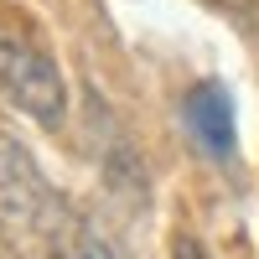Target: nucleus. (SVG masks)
<instances>
[{
  "label": "nucleus",
  "mask_w": 259,
  "mask_h": 259,
  "mask_svg": "<svg viewBox=\"0 0 259 259\" xmlns=\"http://www.w3.org/2000/svg\"><path fill=\"white\" fill-rule=\"evenodd\" d=\"M41 254L47 259H124V249L83 212H62L57 228L47 233V244H41Z\"/></svg>",
  "instance_id": "4"
},
{
  "label": "nucleus",
  "mask_w": 259,
  "mask_h": 259,
  "mask_svg": "<svg viewBox=\"0 0 259 259\" xmlns=\"http://www.w3.org/2000/svg\"><path fill=\"white\" fill-rule=\"evenodd\" d=\"M0 99L41 130H57L68 119L62 68H57L41 26L21 11H0Z\"/></svg>",
  "instance_id": "1"
},
{
  "label": "nucleus",
  "mask_w": 259,
  "mask_h": 259,
  "mask_svg": "<svg viewBox=\"0 0 259 259\" xmlns=\"http://www.w3.org/2000/svg\"><path fill=\"white\" fill-rule=\"evenodd\" d=\"M182 119L192 130V140H197L212 161H228L233 156V145H239V119H233V94L223 89L218 78H202V83L187 89Z\"/></svg>",
  "instance_id": "3"
},
{
  "label": "nucleus",
  "mask_w": 259,
  "mask_h": 259,
  "mask_svg": "<svg viewBox=\"0 0 259 259\" xmlns=\"http://www.w3.org/2000/svg\"><path fill=\"white\" fill-rule=\"evenodd\" d=\"M62 197L52 192V182L41 177V166L16 135L0 130V233L16 244H47V233L62 218Z\"/></svg>",
  "instance_id": "2"
},
{
  "label": "nucleus",
  "mask_w": 259,
  "mask_h": 259,
  "mask_svg": "<svg viewBox=\"0 0 259 259\" xmlns=\"http://www.w3.org/2000/svg\"><path fill=\"white\" fill-rule=\"evenodd\" d=\"M171 259H212V249L197 233H177V239H171Z\"/></svg>",
  "instance_id": "5"
}]
</instances>
